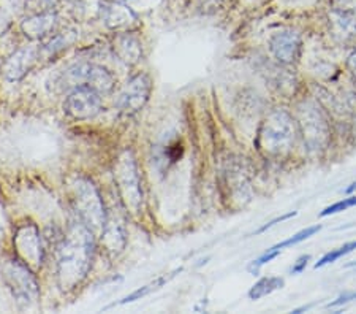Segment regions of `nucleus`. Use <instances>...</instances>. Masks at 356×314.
I'll return each mask as SVG.
<instances>
[{
	"instance_id": "aec40b11",
	"label": "nucleus",
	"mask_w": 356,
	"mask_h": 314,
	"mask_svg": "<svg viewBox=\"0 0 356 314\" xmlns=\"http://www.w3.org/2000/svg\"><path fill=\"white\" fill-rule=\"evenodd\" d=\"M72 43V40L68 36L64 33H56V36H51L48 40H44L43 47H40V57H44V59H51L56 54L62 53V51L67 49L68 45Z\"/></svg>"
},
{
	"instance_id": "1a4fd4ad",
	"label": "nucleus",
	"mask_w": 356,
	"mask_h": 314,
	"mask_svg": "<svg viewBox=\"0 0 356 314\" xmlns=\"http://www.w3.org/2000/svg\"><path fill=\"white\" fill-rule=\"evenodd\" d=\"M152 93V79L147 73H136L131 77L118 95L116 107L125 116H134L145 108Z\"/></svg>"
},
{
	"instance_id": "f03ea898",
	"label": "nucleus",
	"mask_w": 356,
	"mask_h": 314,
	"mask_svg": "<svg viewBox=\"0 0 356 314\" xmlns=\"http://www.w3.org/2000/svg\"><path fill=\"white\" fill-rule=\"evenodd\" d=\"M298 132L296 119L285 108H275L263 119L258 129L255 140L258 151L266 157L289 156L295 148Z\"/></svg>"
},
{
	"instance_id": "2eb2a0df",
	"label": "nucleus",
	"mask_w": 356,
	"mask_h": 314,
	"mask_svg": "<svg viewBox=\"0 0 356 314\" xmlns=\"http://www.w3.org/2000/svg\"><path fill=\"white\" fill-rule=\"evenodd\" d=\"M57 22H59V18H57L56 11L27 15V18L21 22V31L32 42H44L56 32Z\"/></svg>"
},
{
	"instance_id": "412c9836",
	"label": "nucleus",
	"mask_w": 356,
	"mask_h": 314,
	"mask_svg": "<svg viewBox=\"0 0 356 314\" xmlns=\"http://www.w3.org/2000/svg\"><path fill=\"white\" fill-rule=\"evenodd\" d=\"M59 3L60 0H26V11L27 15L49 13V11H56Z\"/></svg>"
},
{
	"instance_id": "393cba45",
	"label": "nucleus",
	"mask_w": 356,
	"mask_h": 314,
	"mask_svg": "<svg viewBox=\"0 0 356 314\" xmlns=\"http://www.w3.org/2000/svg\"><path fill=\"white\" fill-rule=\"evenodd\" d=\"M353 207H356V197H348V198L341 200V202H336L334 205H331V207H328V208H325L320 213V216L321 218H325V216L341 213V211H346V210L353 208Z\"/></svg>"
},
{
	"instance_id": "4468645a",
	"label": "nucleus",
	"mask_w": 356,
	"mask_h": 314,
	"mask_svg": "<svg viewBox=\"0 0 356 314\" xmlns=\"http://www.w3.org/2000/svg\"><path fill=\"white\" fill-rule=\"evenodd\" d=\"M40 59V49L33 47H24L15 51L3 64V75L8 81H21L31 73V70Z\"/></svg>"
},
{
	"instance_id": "39448f33",
	"label": "nucleus",
	"mask_w": 356,
	"mask_h": 314,
	"mask_svg": "<svg viewBox=\"0 0 356 314\" xmlns=\"http://www.w3.org/2000/svg\"><path fill=\"white\" fill-rule=\"evenodd\" d=\"M220 191L229 208H244L252 198V171L244 157L229 156L220 168Z\"/></svg>"
},
{
	"instance_id": "0eeeda50",
	"label": "nucleus",
	"mask_w": 356,
	"mask_h": 314,
	"mask_svg": "<svg viewBox=\"0 0 356 314\" xmlns=\"http://www.w3.org/2000/svg\"><path fill=\"white\" fill-rule=\"evenodd\" d=\"M2 272L5 284L21 306L31 308L37 304L40 299V284L35 272L31 267H27L18 257H13L5 260Z\"/></svg>"
},
{
	"instance_id": "5701e85b",
	"label": "nucleus",
	"mask_w": 356,
	"mask_h": 314,
	"mask_svg": "<svg viewBox=\"0 0 356 314\" xmlns=\"http://www.w3.org/2000/svg\"><path fill=\"white\" fill-rule=\"evenodd\" d=\"M353 249H356V242L343 244V246L337 248V249H332L331 253L325 254L323 257H321V259L317 262V264H315V268H321V267H325V265H328V264H332V262L339 260V259H341V257H343V256L348 254V253H352Z\"/></svg>"
},
{
	"instance_id": "a211bd4d",
	"label": "nucleus",
	"mask_w": 356,
	"mask_h": 314,
	"mask_svg": "<svg viewBox=\"0 0 356 314\" xmlns=\"http://www.w3.org/2000/svg\"><path fill=\"white\" fill-rule=\"evenodd\" d=\"M86 86H89L94 91H97L100 95H108L113 93L114 86H116V78H114L113 73L108 70L106 67L92 64L89 67V75Z\"/></svg>"
},
{
	"instance_id": "f3484780",
	"label": "nucleus",
	"mask_w": 356,
	"mask_h": 314,
	"mask_svg": "<svg viewBox=\"0 0 356 314\" xmlns=\"http://www.w3.org/2000/svg\"><path fill=\"white\" fill-rule=\"evenodd\" d=\"M330 26L336 38L348 42L356 37V13L331 10Z\"/></svg>"
},
{
	"instance_id": "f8f14e48",
	"label": "nucleus",
	"mask_w": 356,
	"mask_h": 314,
	"mask_svg": "<svg viewBox=\"0 0 356 314\" xmlns=\"http://www.w3.org/2000/svg\"><path fill=\"white\" fill-rule=\"evenodd\" d=\"M100 244L110 257H118L127 246V226L125 218L119 210L106 211V219L100 232Z\"/></svg>"
},
{
	"instance_id": "a878e982",
	"label": "nucleus",
	"mask_w": 356,
	"mask_h": 314,
	"mask_svg": "<svg viewBox=\"0 0 356 314\" xmlns=\"http://www.w3.org/2000/svg\"><path fill=\"white\" fill-rule=\"evenodd\" d=\"M332 10L347 11V13H356V0H332Z\"/></svg>"
},
{
	"instance_id": "7c9ffc66",
	"label": "nucleus",
	"mask_w": 356,
	"mask_h": 314,
	"mask_svg": "<svg viewBox=\"0 0 356 314\" xmlns=\"http://www.w3.org/2000/svg\"><path fill=\"white\" fill-rule=\"evenodd\" d=\"M8 26H10V21H8V18H7V16H5V15L0 13V33L7 31V27H8Z\"/></svg>"
},
{
	"instance_id": "ddd939ff",
	"label": "nucleus",
	"mask_w": 356,
	"mask_h": 314,
	"mask_svg": "<svg viewBox=\"0 0 356 314\" xmlns=\"http://www.w3.org/2000/svg\"><path fill=\"white\" fill-rule=\"evenodd\" d=\"M100 16L103 24L114 32L129 31L138 21L135 11L120 0H102Z\"/></svg>"
},
{
	"instance_id": "cd10ccee",
	"label": "nucleus",
	"mask_w": 356,
	"mask_h": 314,
	"mask_svg": "<svg viewBox=\"0 0 356 314\" xmlns=\"http://www.w3.org/2000/svg\"><path fill=\"white\" fill-rule=\"evenodd\" d=\"M298 213L296 211H290V213H286V214H284V216H279V218H275V219H273L271 222H268L266 226H263L260 230H258L257 233H261V232H265V230H268V228H271V227H274L275 224H279V222H284V221H286V219H290V218H293V216H296Z\"/></svg>"
},
{
	"instance_id": "7ed1b4c3",
	"label": "nucleus",
	"mask_w": 356,
	"mask_h": 314,
	"mask_svg": "<svg viewBox=\"0 0 356 314\" xmlns=\"http://www.w3.org/2000/svg\"><path fill=\"white\" fill-rule=\"evenodd\" d=\"M113 178L119 203L131 218H140L145 211V187L141 171L131 150H122L113 164Z\"/></svg>"
},
{
	"instance_id": "4be33fe9",
	"label": "nucleus",
	"mask_w": 356,
	"mask_h": 314,
	"mask_svg": "<svg viewBox=\"0 0 356 314\" xmlns=\"http://www.w3.org/2000/svg\"><path fill=\"white\" fill-rule=\"evenodd\" d=\"M321 230V226H314V227H307V228H304V230H301V232H298V233H295V235L293 237H290L289 240H285V242H282V243H279V244H275V246H273V249H277V251H282V249H285V248H289V246H293V244H298V243H301V242H304V240H307V238H311V237H314L315 233L317 232H320Z\"/></svg>"
},
{
	"instance_id": "2f4dec72",
	"label": "nucleus",
	"mask_w": 356,
	"mask_h": 314,
	"mask_svg": "<svg viewBox=\"0 0 356 314\" xmlns=\"http://www.w3.org/2000/svg\"><path fill=\"white\" fill-rule=\"evenodd\" d=\"M356 191V181L353 182V185H350L347 189H346V194H352V192H355Z\"/></svg>"
},
{
	"instance_id": "6e6552de",
	"label": "nucleus",
	"mask_w": 356,
	"mask_h": 314,
	"mask_svg": "<svg viewBox=\"0 0 356 314\" xmlns=\"http://www.w3.org/2000/svg\"><path fill=\"white\" fill-rule=\"evenodd\" d=\"M13 244L16 257L24 262L27 267H31L33 272L43 267L46 259V248L42 232H40L35 222L27 221L16 227Z\"/></svg>"
},
{
	"instance_id": "6ab92c4d",
	"label": "nucleus",
	"mask_w": 356,
	"mask_h": 314,
	"mask_svg": "<svg viewBox=\"0 0 356 314\" xmlns=\"http://www.w3.org/2000/svg\"><path fill=\"white\" fill-rule=\"evenodd\" d=\"M284 288V279L279 276H265L252 285L249 290L250 300H260L263 297L273 294L274 290Z\"/></svg>"
},
{
	"instance_id": "9b49d317",
	"label": "nucleus",
	"mask_w": 356,
	"mask_h": 314,
	"mask_svg": "<svg viewBox=\"0 0 356 314\" xmlns=\"http://www.w3.org/2000/svg\"><path fill=\"white\" fill-rule=\"evenodd\" d=\"M268 48L280 65H293L301 57L302 37L296 29H280L269 37Z\"/></svg>"
},
{
	"instance_id": "c85d7f7f",
	"label": "nucleus",
	"mask_w": 356,
	"mask_h": 314,
	"mask_svg": "<svg viewBox=\"0 0 356 314\" xmlns=\"http://www.w3.org/2000/svg\"><path fill=\"white\" fill-rule=\"evenodd\" d=\"M352 300H356V292H352V294H343V295H341V297H339L337 300L331 301V304L328 305V308L341 306V305H343V304H348V301H352Z\"/></svg>"
},
{
	"instance_id": "423d86ee",
	"label": "nucleus",
	"mask_w": 356,
	"mask_h": 314,
	"mask_svg": "<svg viewBox=\"0 0 356 314\" xmlns=\"http://www.w3.org/2000/svg\"><path fill=\"white\" fill-rule=\"evenodd\" d=\"M296 124L309 151H323L330 143V124L314 100H301L296 105Z\"/></svg>"
},
{
	"instance_id": "b1692460",
	"label": "nucleus",
	"mask_w": 356,
	"mask_h": 314,
	"mask_svg": "<svg viewBox=\"0 0 356 314\" xmlns=\"http://www.w3.org/2000/svg\"><path fill=\"white\" fill-rule=\"evenodd\" d=\"M166 281H168V278H165V276L156 279V281H154V283L147 284V285H145V288H141V289H138L136 292H134V294L129 295V297H125L122 304H127V301H135V300L140 299V297H145V295H147V294H151L152 290L162 288V285H163Z\"/></svg>"
},
{
	"instance_id": "f257e3e1",
	"label": "nucleus",
	"mask_w": 356,
	"mask_h": 314,
	"mask_svg": "<svg viewBox=\"0 0 356 314\" xmlns=\"http://www.w3.org/2000/svg\"><path fill=\"white\" fill-rule=\"evenodd\" d=\"M95 233L74 219L57 243V285L72 292L88 278L95 256Z\"/></svg>"
},
{
	"instance_id": "dca6fc26",
	"label": "nucleus",
	"mask_w": 356,
	"mask_h": 314,
	"mask_svg": "<svg viewBox=\"0 0 356 314\" xmlns=\"http://www.w3.org/2000/svg\"><path fill=\"white\" fill-rule=\"evenodd\" d=\"M111 49L122 64L134 67L143 57V45L135 33L129 31L118 32L113 38Z\"/></svg>"
},
{
	"instance_id": "9d476101",
	"label": "nucleus",
	"mask_w": 356,
	"mask_h": 314,
	"mask_svg": "<svg viewBox=\"0 0 356 314\" xmlns=\"http://www.w3.org/2000/svg\"><path fill=\"white\" fill-rule=\"evenodd\" d=\"M102 97L89 86H79L68 93L64 102V111L76 121H88L99 116L103 110Z\"/></svg>"
},
{
	"instance_id": "473e14b6",
	"label": "nucleus",
	"mask_w": 356,
	"mask_h": 314,
	"mask_svg": "<svg viewBox=\"0 0 356 314\" xmlns=\"http://www.w3.org/2000/svg\"><path fill=\"white\" fill-rule=\"evenodd\" d=\"M346 267H347V268H356V260H355V262H350V264H347Z\"/></svg>"
},
{
	"instance_id": "bb28decb",
	"label": "nucleus",
	"mask_w": 356,
	"mask_h": 314,
	"mask_svg": "<svg viewBox=\"0 0 356 314\" xmlns=\"http://www.w3.org/2000/svg\"><path fill=\"white\" fill-rule=\"evenodd\" d=\"M309 260H311V256H309V254L307 256H301L300 259H298L295 264H293V267L290 268L291 275H300V273H302L304 270H306Z\"/></svg>"
},
{
	"instance_id": "20e7f679",
	"label": "nucleus",
	"mask_w": 356,
	"mask_h": 314,
	"mask_svg": "<svg viewBox=\"0 0 356 314\" xmlns=\"http://www.w3.org/2000/svg\"><path fill=\"white\" fill-rule=\"evenodd\" d=\"M67 196L76 219L89 227L95 235H100L108 210L94 182L83 175H74L68 180Z\"/></svg>"
},
{
	"instance_id": "c756f323",
	"label": "nucleus",
	"mask_w": 356,
	"mask_h": 314,
	"mask_svg": "<svg viewBox=\"0 0 356 314\" xmlns=\"http://www.w3.org/2000/svg\"><path fill=\"white\" fill-rule=\"evenodd\" d=\"M347 67H348V70H350V75H352V78H353V83L356 86V49L353 51L352 54L348 56Z\"/></svg>"
}]
</instances>
